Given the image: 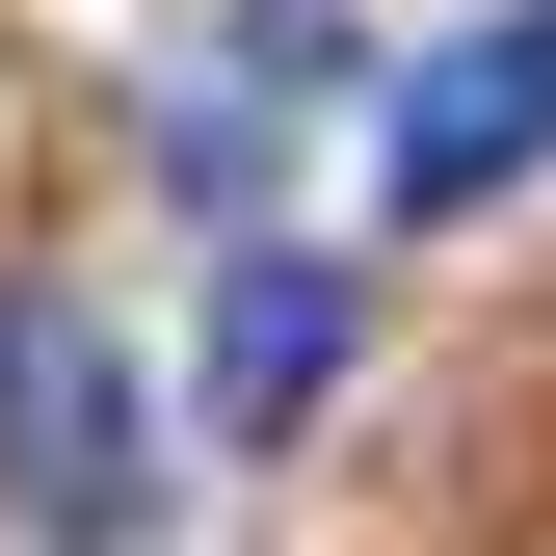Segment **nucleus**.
I'll list each match as a JSON object with an SVG mask.
<instances>
[{
	"label": "nucleus",
	"mask_w": 556,
	"mask_h": 556,
	"mask_svg": "<svg viewBox=\"0 0 556 556\" xmlns=\"http://www.w3.org/2000/svg\"><path fill=\"white\" fill-rule=\"evenodd\" d=\"M0 504H27V556H132L160 530V371H132L80 292L0 318Z\"/></svg>",
	"instance_id": "nucleus-1"
},
{
	"label": "nucleus",
	"mask_w": 556,
	"mask_h": 556,
	"mask_svg": "<svg viewBox=\"0 0 556 556\" xmlns=\"http://www.w3.org/2000/svg\"><path fill=\"white\" fill-rule=\"evenodd\" d=\"M371 160H397V213H477V186H530V160H556V0L451 27L425 80H397V132H371Z\"/></svg>",
	"instance_id": "nucleus-3"
},
{
	"label": "nucleus",
	"mask_w": 556,
	"mask_h": 556,
	"mask_svg": "<svg viewBox=\"0 0 556 556\" xmlns=\"http://www.w3.org/2000/svg\"><path fill=\"white\" fill-rule=\"evenodd\" d=\"M344 344H371V292H344L318 239H239L213 265V344H186V425H213V451H292L344 397Z\"/></svg>",
	"instance_id": "nucleus-2"
}]
</instances>
